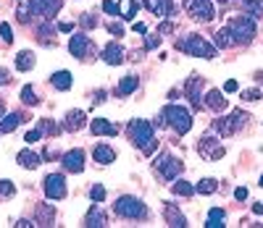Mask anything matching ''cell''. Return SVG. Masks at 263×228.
I'll return each mask as SVG.
<instances>
[{"instance_id": "1", "label": "cell", "mask_w": 263, "mask_h": 228, "mask_svg": "<svg viewBox=\"0 0 263 228\" xmlns=\"http://www.w3.org/2000/svg\"><path fill=\"white\" fill-rule=\"evenodd\" d=\"M129 139H132L134 147H140L145 155H153L155 147H158L155 131H153V123H147V121H142V118L129 121Z\"/></svg>"}, {"instance_id": "2", "label": "cell", "mask_w": 263, "mask_h": 228, "mask_svg": "<svg viewBox=\"0 0 263 228\" xmlns=\"http://www.w3.org/2000/svg\"><path fill=\"white\" fill-rule=\"evenodd\" d=\"M177 48L182 53H187V55H195V58H205V61L216 58V48L211 42H205L200 34H187V37H182L177 42Z\"/></svg>"}, {"instance_id": "3", "label": "cell", "mask_w": 263, "mask_h": 228, "mask_svg": "<svg viewBox=\"0 0 263 228\" xmlns=\"http://www.w3.org/2000/svg\"><path fill=\"white\" fill-rule=\"evenodd\" d=\"M113 212L119 215V218H127V220H142L147 218V207L142 199L137 197H119L113 202Z\"/></svg>"}, {"instance_id": "4", "label": "cell", "mask_w": 263, "mask_h": 228, "mask_svg": "<svg viewBox=\"0 0 263 228\" xmlns=\"http://www.w3.org/2000/svg\"><path fill=\"white\" fill-rule=\"evenodd\" d=\"M163 116H166V123L171 129H174L177 134H187L192 129V113L187 108H182V105H166L163 108Z\"/></svg>"}, {"instance_id": "5", "label": "cell", "mask_w": 263, "mask_h": 228, "mask_svg": "<svg viewBox=\"0 0 263 228\" xmlns=\"http://www.w3.org/2000/svg\"><path fill=\"white\" fill-rule=\"evenodd\" d=\"M229 29L234 34L237 45H250V42H253V37H255V19L247 16V14L234 16L232 24H229Z\"/></svg>"}, {"instance_id": "6", "label": "cell", "mask_w": 263, "mask_h": 228, "mask_svg": "<svg viewBox=\"0 0 263 228\" xmlns=\"http://www.w3.org/2000/svg\"><path fill=\"white\" fill-rule=\"evenodd\" d=\"M247 113L245 110H232V116H221V118H216L213 121V131H219L221 136H232V134H237L239 129L247 123Z\"/></svg>"}, {"instance_id": "7", "label": "cell", "mask_w": 263, "mask_h": 228, "mask_svg": "<svg viewBox=\"0 0 263 228\" xmlns=\"http://www.w3.org/2000/svg\"><path fill=\"white\" fill-rule=\"evenodd\" d=\"M185 11L195 21H200V24H208L216 16V8H213L211 0H185Z\"/></svg>"}, {"instance_id": "8", "label": "cell", "mask_w": 263, "mask_h": 228, "mask_svg": "<svg viewBox=\"0 0 263 228\" xmlns=\"http://www.w3.org/2000/svg\"><path fill=\"white\" fill-rule=\"evenodd\" d=\"M198 152H200V157H203V160H221V157L226 155V150H224V144L219 142V139H216V136H203V139L198 142Z\"/></svg>"}, {"instance_id": "9", "label": "cell", "mask_w": 263, "mask_h": 228, "mask_svg": "<svg viewBox=\"0 0 263 228\" xmlns=\"http://www.w3.org/2000/svg\"><path fill=\"white\" fill-rule=\"evenodd\" d=\"M182 160H177V157H171L168 152H163L161 157H155V170L161 173L166 181H174L179 173H182Z\"/></svg>"}, {"instance_id": "10", "label": "cell", "mask_w": 263, "mask_h": 228, "mask_svg": "<svg viewBox=\"0 0 263 228\" xmlns=\"http://www.w3.org/2000/svg\"><path fill=\"white\" fill-rule=\"evenodd\" d=\"M93 50H95V45H93V40H90L87 34H71V40H68V53H71L74 58L82 61Z\"/></svg>"}, {"instance_id": "11", "label": "cell", "mask_w": 263, "mask_h": 228, "mask_svg": "<svg viewBox=\"0 0 263 228\" xmlns=\"http://www.w3.org/2000/svg\"><path fill=\"white\" fill-rule=\"evenodd\" d=\"M45 197L48 199H63L66 197V178L61 173L45 176Z\"/></svg>"}, {"instance_id": "12", "label": "cell", "mask_w": 263, "mask_h": 228, "mask_svg": "<svg viewBox=\"0 0 263 228\" xmlns=\"http://www.w3.org/2000/svg\"><path fill=\"white\" fill-rule=\"evenodd\" d=\"M200 92H203V76L192 74V76L187 79V84H185V95L190 97V102H192V108H195V110L203 108V97H200Z\"/></svg>"}, {"instance_id": "13", "label": "cell", "mask_w": 263, "mask_h": 228, "mask_svg": "<svg viewBox=\"0 0 263 228\" xmlns=\"http://www.w3.org/2000/svg\"><path fill=\"white\" fill-rule=\"evenodd\" d=\"M29 6L34 11V16H48V19H53L61 11L63 0H29Z\"/></svg>"}, {"instance_id": "14", "label": "cell", "mask_w": 263, "mask_h": 228, "mask_svg": "<svg viewBox=\"0 0 263 228\" xmlns=\"http://www.w3.org/2000/svg\"><path fill=\"white\" fill-rule=\"evenodd\" d=\"M63 168L68 170V173H82L84 170V152L79 150H68L66 155H63Z\"/></svg>"}, {"instance_id": "15", "label": "cell", "mask_w": 263, "mask_h": 228, "mask_svg": "<svg viewBox=\"0 0 263 228\" xmlns=\"http://www.w3.org/2000/svg\"><path fill=\"white\" fill-rule=\"evenodd\" d=\"M142 3H145V8L150 11L153 16H158V19L174 14V3H171V0H142Z\"/></svg>"}, {"instance_id": "16", "label": "cell", "mask_w": 263, "mask_h": 228, "mask_svg": "<svg viewBox=\"0 0 263 228\" xmlns=\"http://www.w3.org/2000/svg\"><path fill=\"white\" fill-rule=\"evenodd\" d=\"M203 105H205V108H211L213 113H224L226 108H229V105H226V97H224L221 89H211V92L205 95Z\"/></svg>"}, {"instance_id": "17", "label": "cell", "mask_w": 263, "mask_h": 228, "mask_svg": "<svg viewBox=\"0 0 263 228\" xmlns=\"http://www.w3.org/2000/svg\"><path fill=\"white\" fill-rule=\"evenodd\" d=\"M103 61H106L108 66H121L124 61V48L121 45H116V42H111V45H106V48H103Z\"/></svg>"}, {"instance_id": "18", "label": "cell", "mask_w": 263, "mask_h": 228, "mask_svg": "<svg viewBox=\"0 0 263 228\" xmlns=\"http://www.w3.org/2000/svg\"><path fill=\"white\" fill-rule=\"evenodd\" d=\"M90 129H93L95 136H116L119 134V126L116 123H111L106 118H95L93 123H90Z\"/></svg>"}, {"instance_id": "19", "label": "cell", "mask_w": 263, "mask_h": 228, "mask_svg": "<svg viewBox=\"0 0 263 228\" xmlns=\"http://www.w3.org/2000/svg\"><path fill=\"white\" fill-rule=\"evenodd\" d=\"M163 215H166V223L174 225V228H185L187 225V218L177 210V204H171V202L163 204Z\"/></svg>"}, {"instance_id": "20", "label": "cell", "mask_w": 263, "mask_h": 228, "mask_svg": "<svg viewBox=\"0 0 263 228\" xmlns=\"http://www.w3.org/2000/svg\"><path fill=\"white\" fill-rule=\"evenodd\" d=\"M84 225H90V228H103V225H108V220H106V212L100 210V202H95L93 207H90L87 218H84Z\"/></svg>"}, {"instance_id": "21", "label": "cell", "mask_w": 263, "mask_h": 228, "mask_svg": "<svg viewBox=\"0 0 263 228\" xmlns=\"http://www.w3.org/2000/svg\"><path fill=\"white\" fill-rule=\"evenodd\" d=\"M55 220V210H53V204H37V212H34V223L37 225H53Z\"/></svg>"}, {"instance_id": "22", "label": "cell", "mask_w": 263, "mask_h": 228, "mask_svg": "<svg viewBox=\"0 0 263 228\" xmlns=\"http://www.w3.org/2000/svg\"><path fill=\"white\" fill-rule=\"evenodd\" d=\"M93 157H95L100 165H108V163L116 160V152H113V147H108V144H95Z\"/></svg>"}, {"instance_id": "23", "label": "cell", "mask_w": 263, "mask_h": 228, "mask_svg": "<svg viewBox=\"0 0 263 228\" xmlns=\"http://www.w3.org/2000/svg\"><path fill=\"white\" fill-rule=\"evenodd\" d=\"M84 123H87L84 110H68V113H66V129H68V131H79Z\"/></svg>"}, {"instance_id": "24", "label": "cell", "mask_w": 263, "mask_h": 228, "mask_svg": "<svg viewBox=\"0 0 263 228\" xmlns=\"http://www.w3.org/2000/svg\"><path fill=\"white\" fill-rule=\"evenodd\" d=\"M24 123V116L21 113H11V116H3L0 118V134H11L14 129H19Z\"/></svg>"}, {"instance_id": "25", "label": "cell", "mask_w": 263, "mask_h": 228, "mask_svg": "<svg viewBox=\"0 0 263 228\" xmlns=\"http://www.w3.org/2000/svg\"><path fill=\"white\" fill-rule=\"evenodd\" d=\"M50 84H53L55 89H61V92H66V89H71L74 76L68 74V71H55V74L50 76Z\"/></svg>"}, {"instance_id": "26", "label": "cell", "mask_w": 263, "mask_h": 228, "mask_svg": "<svg viewBox=\"0 0 263 228\" xmlns=\"http://www.w3.org/2000/svg\"><path fill=\"white\" fill-rule=\"evenodd\" d=\"M213 40H216L219 48H234V45H237V40H234V34H232L229 27H221L219 32L213 34Z\"/></svg>"}, {"instance_id": "27", "label": "cell", "mask_w": 263, "mask_h": 228, "mask_svg": "<svg viewBox=\"0 0 263 228\" xmlns=\"http://www.w3.org/2000/svg\"><path fill=\"white\" fill-rule=\"evenodd\" d=\"M16 160H19V165H21V168H32V170H34V168H40L42 157H40V155H34L32 150H21Z\"/></svg>"}, {"instance_id": "28", "label": "cell", "mask_w": 263, "mask_h": 228, "mask_svg": "<svg viewBox=\"0 0 263 228\" xmlns=\"http://www.w3.org/2000/svg\"><path fill=\"white\" fill-rule=\"evenodd\" d=\"M205 225H208V228H224V225H226V212H224L221 207H211Z\"/></svg>"}, {"instance_id": "29", "label": "cell", "mask_w": 263, "mask_h": 228, "mask_svg": "<svg viewBox=\"0 0 263 228\" xmlns=\"http://www.w3.org/2000/svg\"><path fill=\"white\" fill-rule=\"evenodd\" d=\"M137 87H140V79L129 74V76H124L121 82H119V89H116V92H119L121 97H127V95H132V92H134Z\"/></svg>"}, {"instance_id": "30", "label": "cell", "mask_w": 263, "mask_h": 228, "mask_svg": "<svg viewBox=\"0 0 263 228\" xmlns=\"http://www.w3.org/2000/svg\"><path fill=\"white\" fill-rule=\"evenodd\" d=\"M137 8H140V3H137V0H119V16L127 19V21L137 16Z\"/></svg>"}, {"instance_id": "31", "label": "cell", "mask_w": 263, "mask_h": 228, "mask_svg": "<svg viewBox=\"0 0 263 228\" xmlns=\"http://www.w3.org/2000/svg\"><path fill=\"white\" fill-rule=\"evenodd\" d=\"M245 8V14L247 16H253V19H263V0H239Z\"/></svg>"}, {"instance_id": "32", "label": "cell", "mask_w": 263, "mask_h": 228, "mask_svg": "<svg viewBox=\"0 0 263 228\" xmlns=\"http://www.w3.org/2000/svg\"><path fill=\"white\" fill-rule=\"evenodd\" d=\"M16 68H19V71H32V68H34V55L29 50H21L16 55Z\"/></svg>"}, {"instance_id": "33", "label": "cell", "mask_w": 263, "mask_h": 228, "mask_svg": "<svg viewBox=\"0 0 263 228\" xmlns=\"http://www.w3.org/2000/svg\"><path fill=\"white\" fill-rule=\"evenodd\" d=\"M216 189H219V181H216V178H203V181H198V186H195L198 194H213Z\"/></svg>"}, {"instance_id": "34", "label": "cell", "mask_w": 263, "mask_h": 228, "mask_svg": "<svg viewBox=\"0 0 263 228\" xmlns=\"http://www.w3.org/2000/svg\"><path fill=\"white\" fill-rule=\"evenodd\" d=\"M171 189H174V194H179V197H192V194H198L195 186L187 184V181H177V184L171 186Z\"/></svg>"}, {"instance_id": "35", "label": "cell", "mask_w": 263, "mask_h": 228, "mask_svg": "<svg viewBox=\"0 0 263 228\" xmlns=\"http://www.w3.org/2000/svg\"><path fill=\"white\" fill-rule=\"evenodd\" d=\"M21 102H24V105H40V97H37V92H34V87H24L21 89Z\"/></svg>"}, {"instance_id": "36", "label": "cell", "mask_w": 263, "mask_h": 228, "mask_svg": "<svg viewBox=\"0 0 263 228\" xmlns=\"http://www.w3.org/2000/svg\"><path fill=\"white\" fill-rule=\"evenodd\" d=\"M40 42L42 45H55V34H53V27L50 24H42L40 27Z\"/></svg>"}, {"instance_id": "37", "label": "cell", "mask_w": 263, "mask_h": 228, "mask_svg": "<svg viewBox=\"0 0 263 228\" xmlns=\"http://www.w3.org/2000/svg\"><path fill=\"white\" fill-rule=\"evenodd\" d=\"M37 129H40L42 134H50V136H53V134H58V126H55V123H53L50 118H42Z\"/></svg>"}, {"instance_id": "38", "label": "cell", "mask_w": 263, "mask_h": 228, "mask_svg": "<svg viewBox=\"0 0 263 228\" xmlns=\"http://www.w3.org/2000/svg\"><path fill=\"white\" fill-rule=\"evenodd\" d=\"M16 194V186L11 181H0V197H14Z\"/></svg>"}, {"instance_id": "39", "label": "cell", "mask_w": 263, "mask_h": 228, "mask_svg": "<svg viewBox=\"0 0 263 228\" xmlns=\"http://www.w3.org/2000/svg\"><path fill=\"white\" fill-rule=\"evenodd\" d=\"M90 197H93V202H103L106 199V189H103L100 184H95L93 189H90Z\"/></svg>"}, {"instance_id": "40", "label": "cell", "mask_w": 263, "mask_h": 228, "mask_svg": "<svg viewBox=\"0 0 263 228\" xmlns=\"http://www.w3.org/2000/svg\"><path fill=\"white\" fill-rule=\"evenodd\" d=\"M79 21H82V27H84V29L98 27V16H95V14H82V19H79Z\"/></svg>"}, {"instance_id": "41", "label": "cell", "mask_w": 263, "mask_h": 228, "mask_svg": "<svg viewBox=\"0 0 263 228\" xmlns=\"http://www.w3.org/2000/svg\"><path fill=\"white\" fill-rule=\"evenodd\" d=\"M0 37H3V42H14V29H11L6 21L0 24Z\"/></svg>"}, {"instance_id": "42", "label": "cell", "mask_w": 263, "mask_h": 228, "mask_svg": "<svg viewBox=\"0 0 263 228\" xmlns=\"http://www.w3.org/2000/svg\"><path fill=\"white\" fill-rule=\"evenodd\" d=\"M263 95H260V89H245L242 92V100L245 102H255V100H260Z\"/></svg>"}, {"instance_id": "43", "label": "cell", "mask_w": 263, "mask_h": 228, "mask_svg": "<svg viewBox=\"0 0 263 228\" xmlns=\"http://www.w3.org/2000/svg\"><path fill=\"white\" fill-rule=\"evenodd\" d=\"M40 139H42V131H40V129H32V131H27V136H24L27 144H34V142H40Z\"/></svg>"}, {"instance_id": "44", "label": "cell", "mask_w": 263, "mask_h": 228, "mask_svg": "<svg viewBox=\"0 0 263 228\" xmlns=\"http://www.w3.org/2000/svg\"><path fill=\"white\" fill-rule=\"evenodd\" d=\"M158 42H161V34H147V42H145V48L147 50H153V48H158Z\"/></svg>"}, {"instance_id": "45", "label": "cell", "mask_w": 263, "mask_h": 228, "mask_svg": "<svg viewBox=\"0 0 263 228\" xmlns=\"http://www.w3.org/2000/svg\"><path fill=\"white\" fill-rule=\"evenodd\" d=\"M103 11H106V14H111V16H116V14H119V6L113 3V0H103Z\"/></svg>"}, {"instance_id": "46", "label": "cell", "mask_w": 263, "mask_h": 228, "mask_svg": "<svg viewBox=\"0 0 263 228\" xmlns=\"http://www.w3.org/2000/svg\"><path fill=\"white\" fill-rule=\"evenodd\" d=\"M237 89H239V84L234 82V79H229V82L224 84V95H232V92H237Z\"/></svg>"}, {"instance_id": "47", "label": "cell", "mask_w": 263, "mask_h": 228, "mask_svg": "<svg viewBox=\"0 0 263 228\" xmlns=\"http://www.w3.org/2000/svg\"><path fill=\"white\" fill-rule=\"evenodd\" d=\"M16 14H19V21H21V24H27V21H29V14H27V6H19V8H16Z\"/></svg>"}, {"instance_id": "48", "label": "cell", "mask_w": 263, "mask_h": 228, "mask_svg": "<svg viewBox=\"0 0 263 228\" xmlns=\"http://www.w3.org/2000/svg\"><path fill=\"white\" fill-rule=\"evenodd\" d=\"M11 79H14V76H11V74L6 71V68H0V87H6V84H11Z\"/></svg>"}, {"instance_id": "49", "label": "cell", "mask_w": 263, "mask_h": 228, "mask_svg": "<svg viewBox=\"0 0 263 228\" xmlns=\"http://www.w3.org/2000/svg\"><path fill=\"white\" fill-rule=\"evenodd\" d=\"M174 32V24H171V21H163L161 27H158V34H171Z\"/></svg>"}, {"instance_id": "50", "label": "cell", "mask_w": 263, "mask_h": 228, "mask_svg": "<svg viewBox=\"0 0 263 228\" xmlns=\"http://www.w3.org/2000/svg\"><path fill=\"white\" fill-rule=\"evenodd\" d=\"M108 32H111V34H116V37H121V34H124V27L113 21V24H108Z\"/></svg>"}, {"instance_id": "51", "label": "cell", "mask_w": 263, "mask_h": 228, "mask_svg": "<svg viewBox=\"0 0 263 228\" xmlns=\"http://www.w3.org/2000/svg\"><path fill=\"white\" fill-rule=\"evenodd\" d=\"M234 197H237L239 202L247 199V189H245V186H237V189H234Z\"/></svg>"}, {"instance_id": "52", "label": "cell", "mask_w": 263, "mask_h": 228, "mask_svg": "<svg viewBox=\"0 0 263 228\" xmlns=\"http://www.w3.org/2000/svg\"><path fill=\"white\" fill-rule=\"evenodd\" d=\"M103 100H106V89H98V92H95V97H93V105H100Z\"/></svg>"}, {"instance_id": "53", "label": "cell", "mask_w": 263, "mask_h": 228, "mask_svg": "<svg viewBox=\"0 0 263 228\" xmlns=\"http://www.w3.org/2000/svg\"><path fill=\"white\" fill-rule=\"evenodd\" d=\"M132 29H134V34H145V32H147V27L142 24V21H134V27H132Z\"/></svg>"}, {"instance_id": "54", "label": "cell", "mask_w": 263, "mask_h": 228, "mask_svg": "<svg viewBox=\"0 0 263 228\" xmlns=\"http://www.w3.org/2000/svg\"><path fill=\"white\" fill-rule=\"evenodd\" d=\"M58 29H61V32H71V29H74V24H68V21H61Z\"/></svg>"}, {"instance_id": "55", "label": "cell", "mask_w": 263, "mask_h": 228, "mask_svg": "<svg viewBox=\"0 0 263 228\" xmlns=\"http://www.w3.org/2000/svg\"><path fill=\"white\" fill-rule=\"evenodd\" d=\"M250 210H253V215H263V204H260V202H255Z\"/></svg>"}, {"instance_id": "56", "label": "cell", "mask_w": 263, "mask_h": 228, "mask_svg": "<svg viewBox=\"0 0 263 228\" xmlns=\"http://www.w3.org/2000/svg\"><path fill=\"white\" fill-rule=\"evenodd\" d=\"M16 225H19V228H29V225H34V223H29V220H19Z\"/></svg>"}, {"instance_id": "57", "label": "cell", "mask_w": 263, "mask_h": 228, "mask_svg": "<svg viewBox=\"0 0 263 228\" xmlns=\"http://www.w3.org/2000/svg\"><path fill=\"white\" fill-rule=\"evenodd\" d=\"M3 116H6V102L0 100V118H3Z\"/></svg>"}, {"instance_id": "58", "label": "cell", "mask_w": 263, "mask_h": 228, "mask_svg": "<svg viewBox=\"0 0 263 228\" xmlns=\"http://www.w3.org/2000/svg\"><path fill=\"white\" fill-rule=\"evenodd\" d=\"M221 3H224V6H229V3H234V0H221Z\"/></svg>"}, {"instance_id": "59", "label": "cell", "mask_w": 263, "mask_h": 228, "mask_svg": "<svg viewBox=\"0 0 263 228\" xmlns=\"http://www.w3.org/2000/svg\"><path fill=\"white\" fill-rule=\"evenodd\" d=\"M258 186H263V173H260V181H258Z\"/></svg>"}, {"instance_id": "60", "label": "cell", "mask_w": 263, "mask_h": 228, "mask_svg": "<svg viewBox=\"0 0 263 228\" xmlns=\"http://www.w3.org/2000/svg\"><path fill=\"white\" fill-rule=\"evenodd\" d=\"M258 79H263V76H258Z\"/></svg>"}]
</instances>
